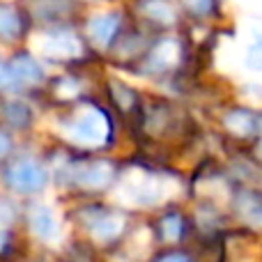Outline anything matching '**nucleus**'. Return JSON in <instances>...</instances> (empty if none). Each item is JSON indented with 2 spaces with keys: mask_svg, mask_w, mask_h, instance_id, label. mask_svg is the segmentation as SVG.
I'll return each instance as SVG.
<instances>
[{
  "mask_svg": "<svg viewBox=\"0 0 262 262\" xmlns=\"http://www.w3.org/2000/svg\"><path fill=\"white\" fill-rule=\"evenodd\" d=\"M5 180L18 193H32L46 186L49 182V172L35 159H18L5 170Z\"/></svg>",
  "mask_w": 262,
  "mask_h": 262,
  "instance_id": "f257e3e1",
  "label": "nucleus"
},
{
  "mask_svg": "<svg viewBox=\"0 0 262 262\" xmlns=\"http://www.w3.org/2000/svg\"><path fill=\"white\" fill-rule=\"evenodd\" d=\"M44 81V69L32 60L30 55H16L12 62L3 64V88L12 90V88L23 85H35V83Z\"/></svg>",
  "mask_w": 262,
  "mask_h": 262,
  "instance_id": "f03ea898",
  "label": "nucleus"
},
{
  "mask_svg": "<svg viewBox=\"0 0 262 262\" xmlns=\"http://www.w3.org/2000/svg\"><path fill=\"white\" fill-rule=\"evenodd\" d=\"M69 134L81 143H101L106 140L108 134V120L101 111H83L72 124H69Z\"/></svg>",
  "mask_w": 262,
  "mask_h": 262,
  "instance_id": "7ed1b4c3",
  "label": "nucleus"
},
{
  "mask_svg": "<svg viewBox=\"0 0 262 262\" xmlns=\"http://www.w3.org/2000/svg\"><path fill=\"white\" fill-rule=\"evenodd\" d=\"M74 184L85 186V189H104L113 180V166L106 161H95L88 166H78L74 170Z\"/></svg>",
  "mask_w": 262,
  "mask_h": 262,
  "instance_id": "20e7f679",
  "label": "nucleus"
},
{
  "mask_svg": "<svg viewBox=\"0 0 262 262\" xmlns=\"http://www.w3.org/2000/svg\"><path fill=\"white\" fill-rule=\"evenodd\" d=\"M118 28H120V14H101V16L92 18L88 30H90V37L97 44L106 46V44H111Z\"/></svg>",
  "mask_w": 262,
  "mask_h": 262,
  "instance_id": "39448f33",
  "label": "nucleus"
},
{
  "mask_svg": "<svg viewBox=\"0 0 262 262\" xmlns=\"http://www.w3.org/2000/svg\"><path fill=\"white\" fill-rule=\"evenodd\" d=\"M30 226H32V230H35L39 237H53L55 232H58V223H55L53 212H51L49 207H44V205L32 207Z\"/></svg>",
  "mask_w": 262,
  "mask_h": 262,
  "instance_id": "423d86ee",
  "label": "nucleus"
},
{
  "mask_svg": "<svg viewBox=\"0 0 262 262\" xmlns=\"http://www.w3.org/2000/svg\"><path fill=\"white\" fill-rule=\"evenodd\" d=\"M237 209L242 216H246L253 223H262V198L255 193H242V198L237 200Z\"/></svg>",
  "mask_w": 262,
  "mask_h": 262,
  "instance_id": "0eeeda50",
  "label": "nucleus"
},
{
  "mask_svg": "<svg viewBox=\"0 0 262 262\" xmlns=\"http://www.w3.org/2000/svg\"><path fill=\"white\" fill-rule=\"evenodd\" d=\"M21 28H23V23H21L18 12H14L9 5H3V9H0V32L7 39H12V37H16L21 32Z\"/></svg>",
  "mask_w": 262,
  "mask_h": 262,
  "instance_id": "6e6552de",
  "label": "nucleus"
},
{
  "mask_svg": "<svg viewBox=\"0 0 262 262\" xmlns=\"http://www.w3.org/2000/svg\"><path fill=\"white\" fill-rule=\"evenodd\" d=\"M226 124L235 131V134L246 136L255 129V118L251 113H244V111H235V113H230L226 118Z\"/></svg>",
  "mask_w": 262,
  "mask_h": 262,
  "instance_id": "1a4fd4ad",
  "label": "nucleus"
},
{
  "mask_svg": "<svg viewBox=\"0 0 262 262\" xmlns=\"http://www.w3.org/2000/svg\"><path fill=\"white\" fill-rule=\"evenodd\" d=\"M120 228H122L120 219L113 216V214H106V216H101L99 221H95V226H92V232H95L99 239H108V237L118 235Z\"/></svg>",
  "mask_w": 262,
  "mask_h": 262,
  "instance_id": "9d476101",
  "label": "nucleus"
},
{
  "mask_svg": "<svg viewBox=\"0 0 262 262\" xmlns=\"http://www.w3.org/2000/svg\"><path fill=\"white\" fill-rule=\"evenodd\" d=\"M145 12H147V16H152L154 21H161V23H170L172 18H175L172 7L168 3H163V0H149V3L145 5Z\"/></svg>",
  "mask_w": 262,
  "mask_h": 262,
  "instance_id": "9b49d317",
  "label": "nucleus"
},
{
  "mask_svg": "<svg viewBox=\"0 0 262 262\" xmlns=\"http://www.w3.org/2000/svg\"><path fill=\"white\" fill-rule=\"evenodd\" d=\"M5 118H7V122L14 124V127H23V124H28V120H30V111H28V106L18 104V101H9V104L5 106Z\"/></svg>",
  "mask_w": 262,
  "mask_h": 262,
  "instance_id": "f8f14e48",
  "label": "nucleus"
},
{
  "mask_svg": "<svg viewBox=\"0 0 262 262\" xmlns=\"http://www.w3.org/2000/svg\"><path fill=\"white\" fill-rule=\"evenodd\" d=\"M182 232H184V223H182V219L180 216H168V219H163V223H161V235H163V239H168V242H177L182 237Z\"/></svg>",
  "mask_w": 262,
  "mask_h": 262,
  "instance_id": "ddd939ff",
  "label": "nucleus"
},
{
  "mask_svg": "<svg viewBox=\"0 0 262 262\" xmlns=\"http://www.w3.org/2000/svg\"><path fill=\"white\" fill-rule=\"evenodd\" d=\"M53 51L58 55H72L76 51V41L72 37L62 35V37H53Z\"/></svg>",
  "mask_w": 262,
  "mask_h": 262,
  "instance_id": "4468645a",
  "label": "nucleus"
},
{
  "mask_svg": "<svg viewBox=\"0 0 262 262\" xmlns=\"http://www.w3.org/2000/svg\"><path fill=\"white\" fill-rule=\"evenodd\" d=\"M249 67L251 69H262V37L253 41V46L249 49Z\"/></svg>",
  "mask_w": 262,
  "mask_h": 262,
  "instance_id": "2eb2a0df",
  "label": "nucleus"
},
{
  "mask_svg": "<svg viewBox=\"0 0 262 262\" xmlns=\"http://www.w3.org/2000/svg\"><path fill=\"white\" fill-rule=\"evenodd\" d=\"M184 5L195 14H207L212 9V0H184Z\"/></svg>",
  "mask_w": 262,
  "mask_h": 262,
  "instance_id": "dca6fc26",
  "label": "nucleus"
},
{
  "mask_svg": "<svg viewBox=\"0 0 262 262\" xmlns=\"http://www.w3.org/2000/svg\"><path fill=\"white\" fill-rule=\"evenodd\" d=\"M157 262H191L186 255H177V253H172V255H163L161 260H157Z\"/></svg>",
  "mask_w": 262,
  "mask_h": 262,
  "instance_id": "f3484780",
  "label": "nucleus"
}]
</instances>
